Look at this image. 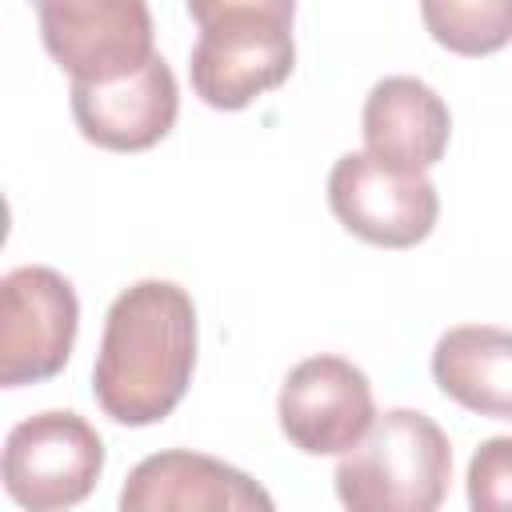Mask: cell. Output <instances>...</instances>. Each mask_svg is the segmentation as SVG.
<instances>
[{"label": "cell", "instance_id": "9c48e42d", "mask_svg": "<svg viewBox=\"0 0 512 512\" xmlns=\"http://www.w3.org/2000/svg\"><path fill=\"white\" fill-rule=\"evenodd\" d=\"M68 104L88 144L108 152H144L172 132L180 116V84L168 60L156 52L148 64L120 80H72Z\"/></svg>", "mask_w": 512, "mask_h": 512}, {"label": "cell", "instance_id": "6da1fadb", "mask_svg": "<svg viewBox=\"0 0 512 512\" xmlns=\"http://www.w3.org/2000/svg\"><path fill=\"white\" fill-rule=\"evenodd\" d=\"M196 372V304L172 280L124 288L100 332L92 396L104 416L148 428L172 416Z\"/></svg>", "mask_w": 512, "mask_h": 512}, {"label": "cell", "instance_id": "5bb4252c", "mask_svg": "<svg viewBox=\"0 0 512 512\" xmlns=\"http://www.w3.org/2000/svg\"><path fill=\"white\" fill-rule=\"evenodd\" d=\"M464 484L476 512H512V436H488L472 452Z\"/></svg>", "mask_w": 512, "mask_h": 512}, {"label": "cell", "instance_id": "2e32d148", "mask_svg": "<svg viewBox=\"0 0 512 512\" xmlns=\"http://www.w3.org/2000/svg\"><path fill=\"white\" fill-rule=\"evenodd\" d=\"M32 4H44V0H32Z\"/></svg>", "mask_w": 512, "mask_h": 512}, {"label": "cell", "instance_id": "ba28073f", "mask_svg": "<svg viewBox=\"0 0 512 512\" xmlns=\"http://www.w3.org/2000/svg\"><path fill=\"white\" fill-rule=\"evenodd\" d=\"M276 420L284 440L304 456H340L376 420L372 384L344 356H308L284 376Z\"/></svg>", "mask_w": 512, "mask_h": 512}, {"label": "cell", "instance_id": "9a60e30c", "mask_svg": "<svg viewBox=\"0 0 512 512\" xmlns=\"http://www.w3.org/2000/svg\"><path fill=\"white\" fill-rule=\"evenodd\" d=\"M188 16L196 20V28L220 20V16H236V12H264V16H280L292 20L296 16V0H184Z\"/></svg>", "mask_w": 512, "mask_h": 512}, {"label": "cell", "instance_id": "7a4b0ae2", "mask_svg": "<svg viewBox=\"0 0 512 512\" xmlns=\"http://www.w3.org/2000/svg\"><path fill=\"white\" fill-rule=\"evenodd\" d=\"M332 480L340 504L352 512H432L448 496L452 444L432 416L388 408L340 452Z\"/></svg>", "mask_w": 512, "mask_h": 512}, {"label": "cell", "instance_id": "5b68a950", "mask_svg": "<svg viewBox=\"0 0 512 512\" xmlns=\"http://www.w3.org/2000/svg\"><path fill=\"white\" fill-rule=\"evenodd\" d=\"M292 20L264 12L220 16L200 28L188 72L192 92L216 112H240L292 76Z\"/></svg>", "mask_w": 512, "mask_h": 512}, {"label": "cell", "instance_id": "3957f363", "mask_svg": "<svg viewBox=\"0 0 512 512\" xmlns=\"http://www.w3.org/2000/svg\"><path fill=\"white\" fill-rule=\"evenodd\" d=\"M104 472V440L76 412H36L4 440V492L28 512H60L92 496Z\"/></svg>", "mask_w": 512, "mask_h": 512}, {"label": "cell", "instance_id": "30bf717a", "mask_svg": "<svg viewBox=\"0 0 512 512\" xmlns=\"http://www.w3.org/2000/svg\"><path fill=\"white\" fill-rule=\"evenodd\" d=\"M124 512H272V496L240 468L188 452L168 448L144 456L124 488H120Z\"/></svg>", "mask_w": 512, "mask_h": 512}, {"label": "cell", "instance_id": "4fadbf2b", "mask_svg": "<svg viewBox=\"0 0 512 512\" xmlns=\"http://www.w3.org/2000/svg\"><path fill=\"white\" fill-rule=\"evenodd\" d=\"M420 16L456 56H492L512 44V0H420Z\"/></svg>", "mask_w": 512, "mask_h": 512}, {"label": "cell", "instance_id": "52a82bcc", "mask_svg": "<svg viewBox=\"0 0 512 512\" xmlns=\"http://www.w3.org/2000/svg\"><path fill=\"white\" fill-rule=\"evenodd\" d=\"M328 208L364 244L412 248L436 228L440 196L424 172L392 168L368 152H344L328 172Z\"/></svg>", "mask_w": 512, "mask_h": 512}, {"label": "cell", "instance_id": "7c38bea8", "mask_svg": "<svg viewBox=\"0 0 512 512\" xmlns=\"http://www.w3.org/2000/svg\"><path fill=\"white\" fill-rule=\"evenodd\" d=\"M432 380L460 408L512 420V332L492 324L448 328L432 348Z\"/></svg>", "mask_w": 512, "mask_h": 512}, {"label": "cell", "instance_id": "8992f818", "mask_svg": "<svg viewBox=\"0 0 512 512\" xmlns=\"http://www.w3.org/2000/svg\"><path fill=\"white\" fill-rule=\"evenodd\" d=\"M36 20L48 56L84 84L120 80L156 56L148 0H44Z\"/></svg>", "mask_w": 512, "mask_h": 512}, {"label": "cell", "instance_id": "8fae6325", "mask_svg": "<svg viewBox=\"0 0 512 512\" xmlns=\"http://www.w3.org/2000/svg\"><path fill=\"white\" fill-rule=\"evenodd\" d=\"M360 132L368 156L404 172H428L448 152L452 112L440 100V92L428 88L424 80L384 76L372 84L364 100Z\"/></svg>", "mask_w": 512, "mask_h": 512}, {"label": "cell", "instance_id": "277c9868", "mask_svg": "<svg viewBox=\"0 0 512 512\" xmlns=\"http://www.w3.org/2000/svg\"><path fill=\"white\" fill-rule=\"evenodd\" d=\"M80 328V300L68 276L20 264L0 280V384H40L64 372Z\"/></svg>", "mask_w": 512, "mask_h": 512}]
</instances>
